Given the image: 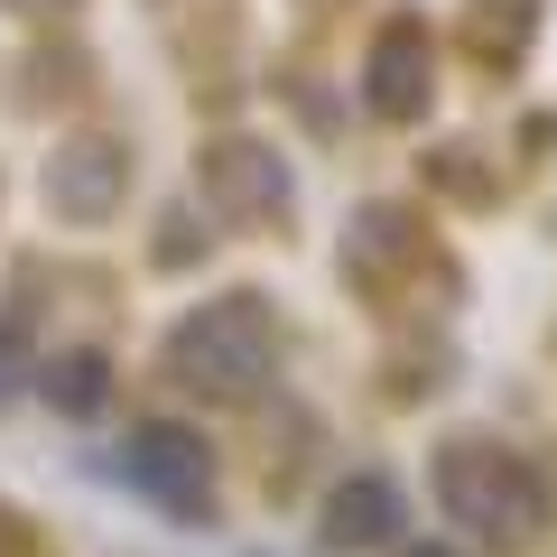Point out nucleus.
<instances>
[{
	"mask_svg": "<svg viewBox=\"0 0 557 557\" xmlns=\"http://www.w3.org/2000/svg\"><path fill=\"white\" fill-rule=\"evenodd\" d=\"M260 354H270V325H260V307H214L205 325H186V381H205V391H251L260 381Z\"/></svg>",
	"mask_w": 557,
	"mask_h": 557,
	"instance_id": "f257e3e1",
	"label": "nucleus"
},
{
	"mask_svg": "<svg viewBox=\"0 0 557 557\" xmlns=\"http://www.w3.org/2000/svg\"><path fill=\"white\" fill-rule=\"evenodd\" d=\"M131 465H139L149 483H159V493L177 502V511H196V493H205V456H196L186 437H139V446H131Z\"/></svg>",
	"mask_w": 557,
	"mask_h": 557,
	"instance_id": "f03ea898",
	"label": "nucleus"
}]
</instances>
